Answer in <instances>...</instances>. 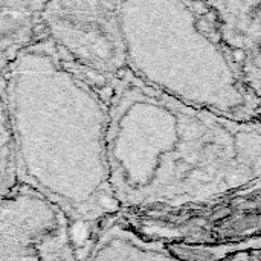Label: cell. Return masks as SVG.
<instances>
[{"instance_id": "obj_1", "label": "cell", "mask_w": 261, "mask_h": 261, "mask_svg": "<svg viewBox=\"0 0 261 261\" xmlns=\"http://www.w3.org/2000/svg\"><path fill=\"white\" fill-rule=\"evenodd\" d=\"M107 110L110 185L121 211L206 205L258 190L260 121L191 107L130 72Z\"/></svg>"}, {"instance_id": "obj_2", "label": "cell", "mask_w": 261, "mask_h": 261, "mask_svg": "<svg viewBox=\"0 0 261 261\" xmlns=\"http://www.w3.org/2000/svg\"><path fill=\"white\" fill-rule=\"evenodd\" d=\"M18 182L55 205L87 240L121 211L110 185L107 102L44 38L3 75ZM86 245V243H84Z\"/></svg>"}, {"instance_id": "obj_3", "label": "cell", "mask_w": 261, "mask_h": 261, "mask_svg": "<svg viewBox=\"0 0 261 261\" xmlns=\"http://www.w3.org/2000/svg\"><path fill=\"white\" fill-rule=\"evenodd\" d=\"M127 67L147 86L191 107L260 121L261 98L239 76L208 2H118Z\"/></svg>"}, {"instance_id": "obj_4", "label": "cell", "mask_w": 261, "mask_h": 261, "mask_svg": "<svg viewBox=\"0 0 261 261\" xmlns=\"http://www.w3.org/2000/svg\"><path fill=\"white\" fill-rule=\"evenodd\" d=\"M41 23L58 61L107 102L128 72L118 0H49Z\"/></svg>"}, {"instance_id": "obj_5", "label": "cell", "mask_w": 261, "mask_h": 261, "mask_svg": "<svg viewBox=\"0 0 261 261\" xmlns=\"http://www.w3.org/2000/svg\"><path fill=\"white\" fill-rule=\"evenodd\" d=\"M0 261H80L70 222L20 184L0 199Z\"/></svg>"}, {"instance_id": "obj_6", "label": "cell", "mask_w": 261, "mask_h": 261, "mask_svg": "<svg viewBox=\"0 0 261 261\" xmlns=\"http://www.w3.org/2000/svg\"><path fill=\"white\" fill-rule=\"evenodd\" d=\"M208 5L239 76L261 98V0H217Z\"/></svg>"}, {"instance_id": "obj_7", "label": "cell", "mask_w": 261, "mask_h": 261, "mask_svg": "<svg viewBox=\"0 0 261 261\" xmlns=\"http://www.w3.org/2000/svg\"><path fill=\"white\" fill-rule=\"evenodd\" d=\"M80 261H190L121 219L106 222L80 251Z\"/></svg>"}, {"instance_id": "obj_8", "label": "cell", "mask_w": 261, "mask_h": 261, "mask_svg": "<svg viewBox=\"0 0 261 261\" xmlns=\"http://www.w3.org/2000/svg\"><path fill=\"white\" fill-rule=\"evenodd\" d=\"M44 2L0 0V76L17 57L43 38Z\"/></svg>"}, {"instance_id": "obj_9", "label": "cell", "mask_w": 261, "mask_h": 261, "mask_svg": "<svg viewBox=\"0 0 261 261\" xmlns=\"http://www.w3.org/2000/svg\"><path fill=\"white\" fill-rule=\"evenodd\" d=\"M18 174L12 147V136L3 96V78L0 76V199L18 187Z\"/></svg>"}, {"instance_id": "obj_10", "label": "cell", "mask_w": 261, "mask_h": 261, "mask_svg": "<svg viewBox=\"0 0 261 261\" xmlns=\"http://www.w3.org/2000/svg\"><path fill=\"white\" fill-rule=\"evenodd\" d=\"M223 261H261L258 245L254 246V248H246V249L236 251L234 254H231Z\"/></svg>"}]
</instances>
